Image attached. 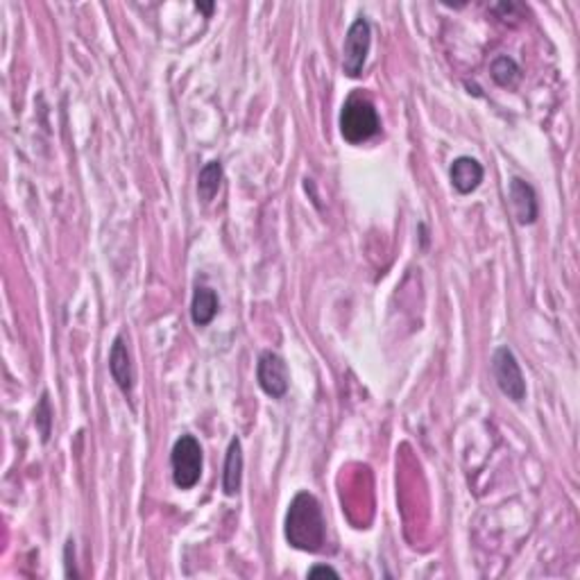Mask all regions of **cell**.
Here are the masks:
<instances>
[{
	"label": "cell",
	"mask_w": 580,
	"mask_h": 580,
	"mask_svg": "<svg viewBox=\"0 0 580 580\" xmlns=\"http://www.w3.org/2000/svg\"><path fill=\"white\" fill-rule=\"evenodd\" d=\"M284 535L297 551L320 553L327 544V519L322 506L311 492L295 494L286 513Z\"/></svg>",
	"instance_id": "6da1fadb"
},
{
	"label": "cell",
	"mask_w": 580,
	"mask_h": 580,
	"mask_svg": "<svg viewBox=\"0 0 580 580\" xmlns=\"http://www.w3.org/2000/svg\"><path fill=\"white\" fill-rule=\"evenodd\" d=\"M381 130L377 107L372 105L368 96L362 93H352L345 100L343 112H340V134L347 143L358 145L372 139Z\"/></svg>",
	"instance_id": "7a4b0ae2"
},
{
	"label": "cell",
	"mask_w": 580,
	"mask_h": 580,
	"mask_svg": "<svg viewBox=\"0 0 580 580\" xmlns=\"http://www.w3.org/2000/svg\"><path fill=\"white\" fill-rule=\"evenodd\" d=\"M173 481L179 490H191L202 476V447L193 435H182L170 451Z\"/></svg>",
	"instance_id": "3957f363"
},
{
	"label": "cell",
	"mask_w": 580,
	"mask_h": 580,
	"mask_svg": "<svg viewBox=\"0 0 580 580\" xmlns=\"http://www.w3.org/2000/svg\"><path fill=\"white\" fill-rule=\"evenodd\" d=\"M370 46H372V28L368 19H356L347 30L343 44V72L347 78H358L368 62Z\"/></svg>",
	"instance_id": "277c9868"
},
{
	"label": "cell",
	"mask_w": 580,
	"mask_h": 580,
	"mask_svg": "<svg viewBox=\"0 0 580 580\" xmlns=\"http://www.w3.org/2000/svg\"><path fill=\"white\" fill-rule=\"evenodd\" d=\"M492 374L497 381L499 390L510 399L519 404L526 399V379H524L522 368H519L517 358H515L510 347H499L492 356Z\"/></svg>",
	"instance_id": "5b68a950"
},
{
	"label": "cell",
	"mask_w": 580,
	"mask_h": 580,
	"mask_svg": "<svg viewBox=\"0 0 580 580\" xmlns=\"http://www.w3.org/2000/svg\"><path fill=\"white\" fill-rule=\"evenodd\" d=\"M257 381L261 390L272 399H281L288 392L290 372L284 358L277 352H263L259 356L257 365Z\"/></svg>",
	"instance_id": "8992f818"
},
{
	"label": "cell",
	"mask_w": 580,
	"mask_h": 580,
	"mask_svg": "<svg viewBox=\"0 0 580 580\" xmlns=\"http://www.w3.org/2000/svg\"><path fill=\"white\" fill-rule=\"evenodd\" d=\"M510 204L519 225H533L537 220V195L533 186L524 179H510Z\"/></svg>",
	"instance_id": "52a82bcc"
},
{
	"label": "cell",
	"mask_w": 580,
	"mask_h": 580,
	"mask_svg": "<svg viewBox=\"0 0 580 580\" xmlns=\"http://www.w3.org/2000/svg\"><path fill=\"white\" fill-rule=\"evenodd\" d=\"M449 177L451 184H454V189L458 191L460 195L474 193L481 186V182H483V166L476 159H472V157H458V159L451 164Z\"/></svg>",
	"instance_id": "ba28073f"
},
{
	"label": "cell",
	"mask_w": 580,
	"mask_h": 580,
	"mask_svg": "<svg viewBox=\"0 0 580 580\" xmlns=\"http://www.w3.org/2000/svg\"><path fill=\"white\" fill-rule=\"evenodd\" d=\"M109 372H112L114 381L121 388L125 395H130L134 388V368H132V358L127 352V345L123 336H116L112 345V354H109Z\"/></svg>",
	"instance_id": "9c48e42d"
},
{
	"label": "cell",
	"mask_w": 580,
	"mask_h": 580,
	"mask_svg": "<svg viewBox=\"0 0 580 580\" xmlns=\"http://www.w3.org/2000/svg\"><path fill=\"white\" fill-rule=\"evenodd\" d=\"M243 483V447L238 438L229 442L227 458H225V474H223V490L227 497H236Z\"/></svg>",
	"instance_id": "30bf717a"
},
{
	"label": "cell",
	"mask_w": 580,
	"mask_h": 580,
	"mask_svg": "<svg viewBox=\"0 0 580 580\" xmlns=\"http://www.w3.org/2000/svg\"><path fill=\"white\" fill-rule=\"evenodd\" d=\"M218 313V295L216 290L207 286H198L193 293V304H191V318L198 327H207Z\"/></svg>",
	"instance_id": "8fae6325"
},
{
	"label": "cell",
	"mask_w": 580,
	"mask_h": 580,
	"mask_svg": "<svg viewBox=\"0 0 580 580\" xmlns=\"http://www.w3.org/2000/svg\"><path fill=\"white\" fill-rule=\"evenodd\" d=\"M220 184H223V166L220 161H209L202 170H200L198 177V193L204 202H211L213 198L220 191Z\"/></svg>",
	"instance_id": "7c38bea8"
},
{
	"label": "cell",
	"mask_w": 580,
	"mask_h": 580,
	"mask_svg": "<svg viewBox=\"0 0 580 580\" xmlns=\"http://www.w3.org/2000/svg\"><path fill=\"white\" fill-rule=\"evenodd\" d=\"M490 72H492L494 82L503 89H515L519 84V80H522V68L517 66L515 59L506 57V55L494 59L492 66H490Z\"/></svg>",
	"instance_id": "4fadbf2b"
},
{
	"label": "cell",
	"mask_w": 580,
	"mask_h": 580,
	"mask_svg": "<svg viewBox=\"0 0 580 580\" xmlns=\"http://www.w3.org/2000/svg\"><path fill=\"white\" fill-rule=\"evenodd\" d=\"M53 406H50V397L48 392H44L39 399V406H37V413H34V424H37V429H39L41 433V440L48 442L50 440V433H53Z\"/></svg>",
	"instance_id": "5bb4252c"
},
{
	"label": "cell",
	"mask_w": 580,
	"mask_h": 580,
	"mask_svg": "<svg viewBox=\"0 0 580 580\" xmlns=\"http://www.w3.org/2000/svg\"><path fill=\"white\" fill-rule=\"evenodd\" d=\"M64 567H66V578H78V571H75V542L68 540L66 549H64Z\"/></svg>",
	"instance_id": "9a60e30c"
},
{
	"label": "cell",
	"mask_w": 580,
	"mask_h": 580,
	"mask_svg": "<svg viewBox=\"0 0 580 580\" xmlns=\"http://www.w3.org/2000/svg\"><path fill=\"white\" fill-rule=\"evenodd\" d=\"M318 576H331V578H338L340 574L334 569V567H327V565L311 567V569H309V578H318Z\"/></svg>",
	"instance_id": "2e32d148"
},
{
	"label": "cell",
	"mask_w": 580,
	"mask_h": 580,
	"mask_svg": "<svg viewBox=\"0 0 580 580\" xmlns=\"http://www.w3.org/2000/svg\"><path fill=\"white\" fill-rule=\"evenodd\" d=\"M195 7H198V10H202V12H207V14H211V12H213V3H209V5H202V3H198Z\"/></svg>",
	"instance_id": "e0dca14e"
}]
</instances>
